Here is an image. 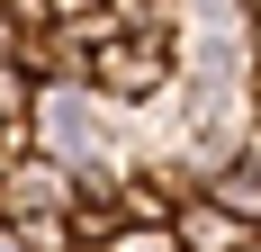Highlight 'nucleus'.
<instances>
[{
  "mask_svg": "<svg viewBox=\"0 0 261 252\" xmlns=\"http://www.w3.org/2000/svg\"><path fill=\"white\" fill-rule=\"evenodd\" d=\"M171 81H180V36L171 27H90V72H81V90L108 108H126V117H144V108L171 99Z\"/></svg>",
  "mask_w": 261,
  "mask_h": 252,
  "instance_id": "obj_1",
  "label": "nucleus"
},
{
  "mask_svg": "<svg viewBox=\"0 0 261 252\" xmlns=\"http://www.w3.org/2000/svg\"><path fill=\"white\" fill-rule=\"evenodd\" d=\"M81 198V171L72 162H54V153H27L18 171H0V216L18 225V216H63Z\"/></svg>",
  "mask_w": 261,
  "mask_h": 252,
  "instance_id": "obj_2",
  "label": "nucleus"
},
{
  "mask_svg": "<svg viewBox=\"0 0 261 252\" xmlns=\"http://www.w3.org/2000/svg\"><path fill=\"white\" fill-rule=\"evenodd\" d=\"M27 117H36V72L0 63V126H27Z\"/></svg>",
  "mask_w": 261,
  "mask_h": 252,
  "instance_id": "obj_3",
  "label": "nucleus"
},
{
  "mask_svg": "<svg viewBox=\"0 0 261 252\" xmlns=\"http://www.w3.org/2000/svg\"><path fill=\"white\" fill-rule=\"evenodd\" d=\"M108 252H180V243H171V225H117Z\"/></svg>",
  "mask_w": 261,
  "mask_h": 252,
  "instance_id": "obj_4",
  "label": "nucleus"
},
{
  "mask_svg": "<svg viewBox=\"0 0 261 252\" xmlns=\"http://www.w3.org/2000/svg\"><path fill=\"white\" fill-rule=\"evenodd\" d=\"M18 45H27V27L9 18V9H0V63H18Z\"/></svg>",
  "mask_w": 261,
  "mask_h": 252,
  "instance_id": "obj_5",
  "label": "nucleus"
},
{
  "mask_svg": "<svg viewBox=\"0 0 261 252\" xmlns=\"http://www.w3.org/2000/svg\"><path fill=\"white\" fill-rule=\"evenodd\" d=\"M0 9H9V18H18V27H36V0H0Z\"/></svg>",
  "mask_w": 261,
  "mask_h": 252,
  "instance_id": "obj_6",
  "label": "nucleus"
},
{
  "mask_svg": "<svg viewBox=\"0 0 261 252\" xmlns=\"http://www.w3.org/2000/svg\"><path fill=\"white\" fill-rule=\"evenodd\" d=\"M0 252H27V234H18V225H9V216H0Z\"/></svg>",
  "mask_w": 261,
  "mask_h": 252,
  "instance_id": "obj_7",
  "label": "nucleus"
}]
</instances>
